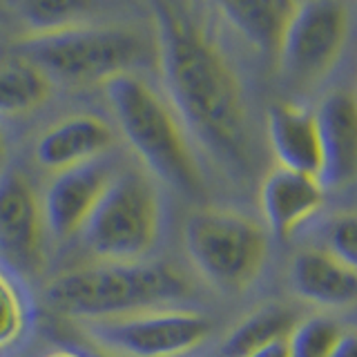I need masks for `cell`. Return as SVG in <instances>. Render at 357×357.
<instances>
[{
  "instance_id": "cell-17",
  "label": "cell",
  "mask_w": 357,
  "mask_h": 357,
  "mask_svg": "<svg viewBox=\"0 0 357 357\" xmlns=\"http://www.w3.org/2000/svg\"><path fill=\"white\" fill-rule=\"evenodd\" d=\"M297 324L295 312L282 304H266L245 315L223 340L221 357H248L277 340H288Z\"/></svg>"
},
{
  "instance_id": "cell-24",
  "label": "cell",
  "mask_w": 357,
  "mask_h": 357,
  "mask_svg": "<svg viewBox=\"0 0 357 357\" xmlns=\"http://www.w3.org/2000/svg\"><path fill=\"white\" fill-rule=\"evenodd\" d=\"M248 357H290V346H288V340H277L273 344L264 346V349L255 351L252 355Z\"/></svg>"
},
{
  "instance_id": "cell-22",
  "label": "cell",
  "mask_w": 357,
  "mask_h": 357,
  "mask_svg": "<svg viewBox=\"0 0 357 357\" xmlns=\"http://www.w3.org/2000/svg\"><path fill=\"white\" fill-rule=\"evenodd\" d=\"M324 250L357 273V210L340 212L324 228Z\"/></svg>"
},
{
  "instance_id": "cell-14",
  "label": "cell",
  "mask_w": 357,
  "mask_h": 357,
  "mask_svg": "<svg viewBox=\"0 0 357 357\" xmlns=\"http://www.w3.org/2000/svg\"><path fill=\"white\" fill-rule=\"evenodd\" d=\"M293 293L319 308L357 306V273L324 248L301 250L288 271Z\"/></svg>"
},
{
  "instance_id": "cell-21",
  "label": "cell",
  "mask_w": 357,
  "mask_h": 357,
  "mask_svg": "<svg viewBox=\"0 0 357 357\" xmlns=\"http://www.w3.org/2000/svg\"><path fill=\"white\" fill-rule=\"evenodd\" d=\"M342 335V326L333 317L310 315L297 321L288 335L290 357H331Z\"/></svg>"
},
{
  "instance_id": "cell-13",
  "label": "cell",
  "mask_w": 357,
  "mask_h": 357,
  "mask_svg": "<svg viewBox=\"0 0 357 357\" xmlns=\"http://www.w3.org/2000/svg\"><path fill=\"white\" fill-rule=\"evenodd\" d=\"M326 190L317 176L275 165L266 172L259 188V208L266 228L277 239H290L324 208Z\"/></svg>"
},
{
  "instance_id": "cell-25",
  "label": "cell",
  "mask_w": 357,
  "mask_h": 357,
  "mask_svg": "<svg viewBox=\"0 0 357 357\" xmlns=\"http://www.w3.org/2000/svg\"><path fill=\"white\" fill-rule=\"evenodd\" d=\"M5 163H7V141H5L3 130H0V176L5 172Z\"/></svg>"
},
{
  "instance_id": "cell-12",
  "label": "cell",
  "mask_w": 357,
  "mask_h": 357,
  "mask_svg": "<svg viewBox=\"0 0 357 357\" xmlns=\"http://www.w3.org/2000/svg\"><path fill=\"white\" fill-rule=\"evenodd\" d=\"M116 134L107 121L94 114H72L52 123L36 145L33 156L50 172H65L92 163L114 148Z\"/></svg>"
},
{
  "instance_id": "cell-6",
  "label": "cell",
  "mask_w": 357,
  "mask_h": 357,
  "mask_svg": "<svg viewBox=\"0 0 357 357\" xmlns=\"http://www.w3.org/2000/svg\"><path fill=\"white\" fill-rule=\"evenodd\" d=\"M161 197L156 185L141 172L112 176L83 237L98 261L141 264L161 237Z\"/></svg>"
},
{
  "instance_id": "cell-26",
  "label": "cell",
  "mask_w": 357,
  "mask_h": 357,
  "mask_svg": "<svg viewBox=\"0 0 357 357\" xmlns=\"http://www.w3.org/2000/svg\"><path fill=\"white\" fill-rule=\"evenodd\" d=\"M45 357H87L83 353H76V351H54L50 355H45Z\"/></svg>"
},
{
  "instance_id": "cell-9",
  "label": "cell",
  "mask_w": 357,
  "mask_h": 357,
  "mask_svg": "<svg viewBox=\"0 0 357 357\" xmlns=\"http://www.w3.org/2000/svg\"><path fill=\"white\" fill-rule=\"evenodd\" d=\"M45 226L43 201L29 178L18 172L0 176V259L11 271L38 275L45 266Z\"/></svg>"
},
{
  "instance_id": "cell-8",
  "label": "cell",
  "mask_w": 357,
  "mask_h": 357,
  "mask_svg": "<svg viewBox=\"0 0 357 357\" xmlns=\"http://www.w3.org/2000/svg\"><path fill=\"white\" fill-rule=\"evenodd\" d=\"M349 31L351 14L344 3H297L277 56L279 70L295 83L321 81L340 61Z\"/></svg>"
},
{
  "instance_id": "cell-4",
  "label": "cell",
  "mask_w": 357,
  "mask_h": 357,
  "mask_svg": "<svg viewBox=\"0 0 357 357\" xmlns=\"http://www.w3.org/2000/svg\"><path fill=\"white\" fill-rule=\"evenodd\" d=\"M16 56L61 83H105L116 74L134 72L152 54L139 31L119 25H83L50 33H25Z\"/></svg>"
},
{
  "instance_id": "cell-23",
  "label": "cell",
  "mask_w": 357,
  "mask_h": 357,
  "mask_svg": "<svg viewBox=\"0 0 357 357\" xmlns=\"http://www.w3.org/2000/svg\"><path fill=\"white\" fill-rule=\"evenodd\" d=\"M331 357H357V331H344Z\"/></svg>"
},
{
  "instance_id": "cell-7",
  "label": "cell",
  "mask_w": 357,
  "mask_h": 357,
  "mask_svg": "<svg viewBox=\"0 0 357 357\" xmlns=\"http://www.w3.org/2000/svg\"><path fill=\"white\" fill-rule=\"evenodd\" d=\"M85 333L116 357H183L210 337L212 319L185 308H152L85 321Z\"/></svg>"
},
{
  "instance_id": "cell-19",
  "label": "cell",
  "mask_w": 357,
  "mask_h": 357,
  "mask_svg": "<svg viewBox=\"0 0 357 357\" xmlns=\"http://www.w3.org/2000/svg\"><path fill=\"white\" fill-rule=\"evenodd\" d=\"M94 5L87 0H22L14 11L27 25V33H50L87 22Z\"/></svg>"
},
{
  "instance_id": "cell-3",
  "label": "cell",
  "mask_w": 357,
  "mask_h": 357,
  "mask_svg": "<svg viewBox=\"0 0 357 357\" xmlns=\"http://www.w3.org/2000/svg\"><path fill=\"white\" fill-rule=\"evenodd\" d=\"M190 293L181 273L161 264H92L56 275L45 299L63 317L100 321L159 308Z\"/></svg>"
},
{
  "instance_id": "cell-16",
  "label": "cell",
  "mask_w": 357,
  "mask_h": 357,
  "mask_svg": "<svg viewBox=\"0 0 357 357\" xmlns=\"http://www.w3.org/2000/svg\"><path fill=\"white\" fill-rule=\"evenodd\" d=\"M297 3L286 0H250V3H219L221 20L252 47L277 61L284 33Z\"/></svg>"
},
{
  "instance_id": "cell-27",
  "label": "cell",
  "mask_w": 357,
  "mask_h": 357,
  "mask_svg": "<svg viewBox=\"0 0 357 357\" xmlns=\"http://www.w3.org/2000/svg\"><path fill=\"white\" fill-rule=\"evenodd\" d=\"M87 357H116V355H107V353H94V355H87Z\"/></svg>"
},
{
  "instance_id": "cell-1",
  "label": "cell",
  "mask_w": 357,
  "mask_h": 357,
  "mask_svg": "<svg viewBox=\"0 0 357 357\" xmlns=\"http://www.w3.org/2000/svg\"><path fill=\"white\" fill-rule=\"evenodd\" d=\"M154 47L170 107L192 137L223 163H248V107L234 67L183 3L152 5Z\"/></svg>"
},
{
  "instance_id": "cell-10",
  "label": "cell",
  "mask_w": 357,
  "mask_h": 357,
  "mask_svg": "<svg viewBox=\"0 0 357 357\" xmlns=\"http://www.w3.org/2000/svg\"><path fill=\"white\" fill-rule=\"evenodd\" d=\"M114 170L105 161H92L56 174L43 197L45 226L54 239H70L83 232L96 204L109 185Z\"/></svg>"
},
{
  "instance_id": "cell-20",
  "label": "cell",
  "mask_w": 357,
  "mask_h": 357,
  "mask_svg": "<svg viewBox=\"0 0 357 357\" xmlns=\"http://www.w3.org/2000/svg\"><path fill=\"white\" fill-rule=\"evenodd\" d=\"M31 324V304L14 273L0 266V351L22 340Z\"/></svg>"
},
{
  "instance_id": "cell-11",
  "label": "cell",
  "mask_w": 357,
  "mask_h": 357,
  "mask_svg": "<svg viewBox=\"0 0 357 357\" xmlns=\"http://www.w3.org/2000/svg\"><path fill=\"white\" fill-rule=\"evenodd\" d=\"M317 121L324 190H342L357 178V96L349 89H331L312 112Z\"/></svg>"
},
{
  "instance_id": "cell-5",
  "label": "cell",
  "mask_w": 357,
  "mask_h": 357,
  "mask_svg": "<svg viewBox=\"0 0 357 357\" xmlns=\"http://www.w3.org/2000/svg\"><path fill=\"white\" fill-rule=\"evenodd\" d=\"M183 245L190 264L223 293H243L259 279L268 259L266 230L226 208H204L188 217Z\"/></svg>"
},
{
  "instance_id": "cell-18",
  "label": "cell",
  "mask_w": 357,
  "mask_h": 357,
  "mask_svg": "<svg viewBox=\"0 0 357 357\" xmlns=\"http://www.w3.org/2000/svg\"><path fill=\"white\" fill-rule=\"evenodd\" d=\"M52 96V78L33 63L11 56L0 61V116L38 109Z\"/></svg>"
},
{
  "instance_id": "cell-2",
  "label": "cell",
  "mask_w": 357,
  "mask_h": 357,
  "mask_svg": "<svg viewBox=\"0 0 357 357\" xmlns=\"http://www.w3.org/2000/svg\"><path fill=\"white\" fill-rule=\"evenodd\" d=\"M119 132L152 176L183 195L204 192V172L190 137L170 103L139 74H116L100 83Z\"/></svg>"
},
{
  "instance_id": "cell-15",
  "label": "cell",
  "mask_w": 357,
  "mask_h": 357,
  "mask_svg": "<svg viewBox=\"0 0 357 357\" xmlns=\"http://www.w3.org/2000/svg\"><path fill=\"white\" fill-rule=\"evenodd\" d=\"M266 130L279 167L312 176L319 174L321 145L317 121L310 109L290 100L273 103L266 116Z\"/></svg>"
}]
</instances>
